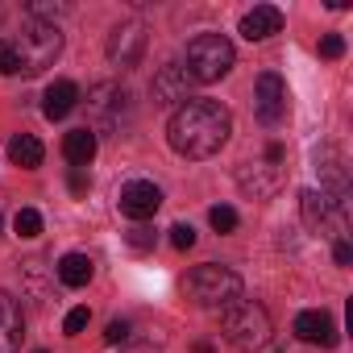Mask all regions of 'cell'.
<instances>
[{"instance_id": "6da1fadb", "label": "cell", "mask_w": 353, "mask_h": 353, "mask_svg": "<svg viewBox=\"0 0 353 353\" xmlns=\"http://www.w3.org/2000/svg\"><path fill=\"white\" fill-rule=\"evenodd\" d=\"M233 133V117L221 100H183L170 112L166 137L170 150L183 158H212Z\"/></svg>"}, {"instance_id": "7a4b0ae2", "label": "cell", "mask_w": 353, "mask_h": 353, "mask_svg": "<svg viewBox=\"0 0 353 353\" xmlns=\"http://www.w3.org/2000/svg\"><path fill=\"white\" fill-rule=\"evenodd\" d=\"M183 295L204 312H225V307H233L241 299V274L229 270V266L204 262L183 279Z\"/></svg>"}, {"instance_id": "3957f363", "label": "cell", "mask_w": 353, "mask_h": 353, "mask_svg": "<svg viewBox=\"0 0 353 353\" xmlns=\"http://www.w3.org/2000/svg\"><path fill=\"white\" fill-rule=\"evenodd\" d=\"M233 63H237V54H233V42L225 34H200L188 42L179 67L188 71L192 83H216L233 71Z\"/></svg>"}, {"instance_id": "277c9868", "label": "cell", "mask_w": 353, "mask_h": 353, "mask_svg": "<svg viewBox=\"0 0 353 353\" xmlns=\"http://www.w3.org/2000/svg\"><path fill=\"white\" fill-rule=\"evenodd\" d=\"M283 183H287V150H283L279 141H270L262 158H250V162H241V170H237V188H241L245 196H254V200L279 196Z\"/></svg>"}, {"instance_id": "5b68a950", "label": "cell", "mask_w": 353, "mask_h": 353, "mask_svg": "<svg viewBox=\"0 0 353 353\" xmlns=\"http://www.w3.org/2000/svg\"><path fill=\"white\" fill-rule=\"evenodd\" d=\"M13 50H17V63H21V75H42L46 67H54V59L63 54V34L59 26H46V21H30L17 38H9Z\"/></svg>"}, {"instance_id": "8992f818", "label": "cell", "mask_w": 353, "mask_h": 353, "mask_svg": "<svg viewBox=\"0 0 353 353\" xmlns=\"http://www.w3.org/2000/svg\"><path fill=\"white\" fill-rule=\"evenodd\" d=\"M221 332H225V341H229L233 349L254 353V349H262V345L270 341V316H266L262 303H245V299H237L233 307L221 312Z\"/></svg>"}, {"instance_id": "52a82bcc", "label": "cell", "mask_w": 353, "mask_h": 353, "mask_svg": "<svg viewBox=\"0 0 353 353\" xmlns=\"http://www.w3.org/2000/svg\"><path fill=\"white\" fill-rule=\"evenodd\" d=\"M88 129L100 137V133H121V125L129 121V96L121 83H96L88 92Z\"/></svg>"}, {"instance_id": "ba28073f", "label": "cell", "mask_w": 353, "mask_h": 353, "mask_svg": "<svg viewBox=\"0 0 353 353\" xmlns=\"http://www.w3.org/2000/svg\"><path fill=\"white\" fill-rule=\"evenodd\" d=\"M254 112L262 125H279L287 117V83L274 71H262L254 83Z\"/></svg>"}, {"instance_id": "9c48e42d", "label": "cell", "mask_w": 353, "mask_h": 353, "mask_svg": "<svg viewBox=\"0 0 353 353\" xmlns=\"http://www.w3.org/2000/svg\"><path fill=\"white\" fill-rule=\"evenodd\" d=\"M299 212H303V225H307L312 233H332V229L345 225V208H341L332 196L316 192V188H307V192L299 196Z\"/></svg>"}, {"instance_id": "30bf717a", "label": "cell", "mask_w": 353, "mask_h": 353, "mask_svg": "<svg viewBox=\"0 0 353 353\" xmlns=\"http://www.w3.org/2000/svg\"><path fill=\"white\" fill-rule=\"evenodd\" d=\"M162 208V188L158 183H150V179H133V183H125L121 188V212L129 216V221H150L154 212Z\"/></svg>"}, {"instance_id": "8fae6325", "label": "cell", "mask_w": 353, "mask_h": 353, "mask_svg": "<svg viewBox=\"0 0 353 353\" xmlns=\"http://www.w3.org/2000/svg\"><path fill=\"white\" fill-rule=\"evenodd\" d=\"M141 50H145V26H141V21H125V26L112 30V38H108V59H112L117 67H137Z\"/></svg>"}, {"instance_id": "7c38bea8", "label": "cell", "mask_w": 353, "mask_h": 353, "mask_svg": "<svg viewBox=\"0 0 353 353\" xmlns=\"http://www.w3.org/2000/svg\"><path fill=\"white\" fill-rule=\"evenodd\" d=\"M188 88H192L188 71L179 63H166V67H158V75L150 83V96H154V104H183V100H192Z\"/></svg>"}, {"instance_id": "4fadbf2b", "label": "cell", "mask_w": 353, "mask_h": 353, "mask_svg": "<svg viewBox=\"0 0 353 353\" xmlns=\"http://www.w3.org/2000/svg\"><path fill=\"white\" fill-rule=\"evenodd\" d=\"M295 336L307 341V345H320V349H332L336 345V324L324 307H307L295 316Z\"/></svg>"}, {"instance_id": "5bb4252c", "label": "cell", "mask_w": 353, "mask_h": 353, "mask_svg": "<svg viewBox=\"0 0 353 353\" xmlns=\"http://www.w3.org/2000/svg\"><path fill=\"white\" fill-rule=\"evenodd\" d=\"M26 341V316H21V303L0 291V353H17Z\"/></svg>"}, {"instance_id": "9a60e30c", "label": "cell", "mask_w": 353, "mask_h": 353, "mask_svg": "<svg viewBox=\"0 0 353 353\" xmlns=\"http://www.w3.org/2000/svg\"><path fill=\"white\" fill-rule=\"evenodd\" d=\"M279 30H283V13L274 5H258L241 17V38H250V42H266Z\"/></svg>"}, {"instance_id": "2e32d148", "label": "cell", "mask_w": 353, "mask_h": 353, "mask_svg": "<svg viewBox=\"0 0 353 353\" xmlns=\"http://www.w3.org/2000/svg\"><path fill=\"white\" fill-rule=\"evenodd\" d=\"M75 104H79V88H75L71 79H54V83L46 88V96H42V112H46L50 121H63Z\"/></svg>"}, {"instance_id": "e0dca14e", "label": "cell", "mask_w": 353, "mask_h": 353, "mask_svg": "<svg viewBox=\"0 0 353 353\" xmlns=\"http://www.w3.org/2000/svg\"><path fill=\"white\" fill-rule=\"evenodd\" d=\"M63 154H67V162H71V166H79V170H83V166L96 158V133H92L88 125H83V129H71V133L63 137Z\"/></svg>"}, {"instance_id": "ac0fdd59", "label": "cell", "mask_w": 353, "mask_h": 353, "mask_svg": "<svg viewBox=\"0 0 353 353\" xmlns=\"http://www.w3.org/2000/svg\"><path fill=\"white\" fill-rule=\"evenodd\" d=\"M92 274H96V266H92L88 254H67V258L59 262V279H63V287H88Z\"/></svg>"}, {"instance_id": "d6986e66", "label": "cell", "mask_w": 353, "mask_h": 353, "mask_svg": "<svg viewBox=\"0 0 353 353\" xmlns=\"http://www.w3.org/2000/svg\"><path fill=\"white\" fill-rule=\"evenodd\" d=\"M42 141L34 137V133H17L13 141H9V158L17 162V166H26V170H34V166H42Z\"/></svg>"}, {"instance_id": "ffe728a7", "label": "cell", "mask_w": 353, "mask_h": 353, "mask_svg": "<svg viewBox=\"0 0 353 353\" xmlns=\"http://www.w3.org/2000/svg\"><path fill=\"white\" fill-rule=\"evenodd\" d=\"M13 229H17V237H38V233H42V212L21 208V212L13 216Z\"/></svg>"}, {"instance_id": "44dd1931", "label": "cell", "mask_w": 353, "mask_h": 353, "mask_svg": "<svg viewBox=\"0 0 353 353\" xmlns=\"http://www.w3.org/2000/svg\"><path fill=\"white\" fill-rule=\"evenodd\" d=\"M208 221H212L216 233H233V229H237V212H233L229 204H216V208L208 212Z\"/></svg>"}, {"instance_id": "7402d4cb", "label": "cell", "mask_w": 353, "mask_h": 353, "mask_svg": "<svg viewBox=\"0 0 353 353\" xmlns=\"http://www.w3.org/2000/svg\"><path fill=\"white\" fill-rule=\"evenodd\" d=\"M0 75H21V63H17V50L9 38H0Z\"/></svg>"}, {"instance_id": "603a6c76", "label": "cell", "mask_w": 353, "mask_h": 353, "mask_svg": "<svg viewBox=\"0 0 353 353\" xmlns=\"http://www.w3.org/2000/svg\"><path fill=\"white\" fill-rule=\"evenodd\" d=\"M154 237H158V233H154L150 225H133V229L125 233V241H129L133 250H154Z\"/></svg>"}, {"instance_id": "cb8c5ba5", "label": "cell", "mask_w": 353, "mask_h": 353, "mask_svg": "<svg viewBox=\"0 0 353 353\" xmlns=\"http://www.w3.org/2000/svg\"><path fill=\"white\" fill-rule=\"evenodd\" d=\"M88 320H92V312H88V307H71V312H67V320H63V332H67V336H79V332L88 328Z\"/></svg>"}, {"instance_id": "d4e9b609", "label": "cell", "mask_w": 353, "mask_h": 353, "mask_svg": "<svg viewBox=\"0 0 353 353\" xmlns=\"http://www.w3.org/2000/svg\"><path fill=\"white\" fill-rule=\"evenodd\" d=\"M170 245H174V250H192V245H196V229H192V225H174V229H170Z\"/></svg>"}, {"instance_id": "484cf974", "label": "cell", "mask_w": 353, "mask_h": 353, "mask_svg": "<svg viewBox=\"0 0 353 353\" xmlns=\"http://www.w3.org/2000/svg\"><path fill=\"white\" fill-rule=\"evenodd\" d=\"M345 54V38L341 34H324L320 38V59H341Z\"/></svg>"}, {"instance_id": "4316f807", "label": "cell", "mask_w": 353, "mask_h": 353, "mask_svg": "<svg viewBox=\"0 0 353 353\" xmlns=\"http://www.w3.org/2000/svg\"><path fill=\"white\" fill-rule=\"evenodd\" d=\"M104 341H108V345L129 341V324H125V320H112V324H108V332H104Z\"/></svg>"}, {"instance_id": "83f0119b", "label": "cell", "mask_w": 353, "mask_h": 353, "mask_svg": "<svg viewBox=\"0 0 353 353\" xmlns=\"http://www.w3.org/2000/svg\"><path fill=\"white\" fill-rule=\"evenodd\" d=\"M332 258H336V266H349V262H353V250H349V241H336Z\"/></svg>"}, {"instance_id": "f1b7e54d", "label": "cell", "mask_w": 353, "mask_h": 353, "mask_svg": "<svg viewBox=\"0 0 353 353\" xmlns=\"http://www.w3.org/2000/svg\"><path fill=\"white\" fill-rule=\"evenodd\" d=\"M71 192H75V196H83V192H88V174H83L79 166L71 170Z\"/></svg>"}, {"instance_id": "f546056e", "label": "cell", "mask_w": 353, "mask_h": 353, "mask_svg": "<svg viewBox=\"0 0 353 353\" xmlns=\"http://www.w3.org/2000/svg\"><path fill=\"white\" fill-rule=\"evenodd\" d=\"M125 353H162V349H158L154 341H133V345H129Z\"/></svg>"}, {"instance_id": "4dcf8cb0", "label": "cell", "mask_w": 353, "mask_h": 353, "mask_svg": "<svg viewBox=\"0 0 353 353\" xmlns=\"http://www.w3.org/2000/svg\"><path fill=\"white\" fill-rule=\"evenodd\" d=\"M196 353H212V341H196Z\"/></svg>"}, {"instance_id": "1f68e13d", "label": "cell", "mask_w": 353, "mask_h": 353, "mask_svg": "<svg viewBox=\"0 0 353 353\" xmlns=\"http://www.w3.org/2000/svg\"><path fill=\"white\" fill-rule=\"evenodd\" d=\"M0 233H5V216H0Z\"/></svg>"}, {"instance_id": "d6a6232c", "label": "cell", "mask_w": 353, "mask_h": 353, "mask_svg": "<svg viewBox=\"0 0 353 353\" xmlns=\"http://www.w3.org/2000/svg\"><path fill=\"white\" fill-rule=\"evenodd\" d=\"M38 353H46V349H38Z\"/></svg>"}]
</instances>
